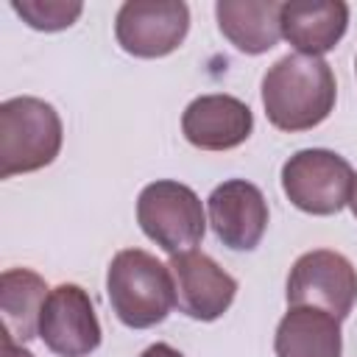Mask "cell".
Returning a JSON list of instances; mask_svg holds the SVG:
<instances>
[{"label": "cell", "instance_id": "6da1fadb", "mask_svg": "<svg viewBox=\"0 0 357 357\" xmlns=\"http://www.w3.org/2000/svg\"><path fill=\"white\" fill-rule=\"evenodd\" d=\"M337 84L321 56L287 53L262 78V106L279 131H307L321 126L335 109Z\"/></svg>", "mask_w": 357, "mask_h": 357}, {"label": "cell", "instance_id": "7a4b0ae2", "mask_svg": "<svg viewBox=\"0 0 357 357\" xmlns=\"http://www.w3.org/2000/svg\"><path fill=\"white\" fill-rule=\"evenodd\" d=\"M106 293L114 315L131 329L162 324L176 304L170 268L142 248H123L112 257Z\"/></svg>", "mask_w": 357, "mask_h": 357}, {"label": "cell", "instance_id": "3957f363", "mask_svg": "<svg viewBox=\"0 0 357 357\" xmlns=\"http://www.w3.org/2000/svg\"><path fill=\"white\" fill-rule=\"evenodd\" d=\"M59 112L42 98H8L0 103V178L47 167L61 151Z\"/></svg>", "mask_w": 357, "mask_h": 357}, {"label": "cell", "instance_id": "277c9868", "mask_svg": "<svg viewBox=\"0 0 357 357\" xmlns=\"http://www.w3.org/2000/svg\"><path fill=\"white\" fill-rule=\"evenodd\" d=\"M137 223L145 237L170 257L192 251V245H198L206 231V215L195 190L170 178L142 187L137 198Z\"/></svg>", "mask_w": 357, "mask_h": 357}, {"label": "cell", "instance_id": "5b68a950", "mask_svg": "<svg viewBox=\"0 0 357 357\" xmlns=\"http://www.w3.org/2000/svg\"><path fill=\"white\" fill-rule=\"evenodd\" d=\"M351 165L326 148L296 151L282 165V190L290 204L307 215H335L351 198Z\"/></svg>", "mask_w": 357, "mask_h": 357}, {"label": "cell", "instance_id": "8992f818", "mask_svg": "<svg viewBox=\"0 0 357 357\" xmlns=\"http://www.w3.org/2000/svg\"><path fill=\"white\" fill-rule=\"evenodd\" d=\"M287 304L315 307L343 321L357 304V268L329 248L301 254L287 273Z\"/></svg>", "mask_w": 357, "mask_h": 357}, {"label": "cell", "instance_id": "52a82bcc", "mask_svg": "<svg viewBox=\"0 0 357 357\" xmlns=\"http://www.w3.org/2000/svg\"><path fill=\"white\" fill-rule=\"evenodd\" d=\"M190 28L187 3H123L114 20L117 45L137 59H159L173 53Z\"/></svg>", "mask_w": 357, "mask_h": 357}, {"label": "cell", "instance_id": "ba28073f", "mask_svg": "<svg viewBox=\"0 0 357 357\" xmlns=\"http://www.w3.org/2000/svg\"><path fill=\"white\" fill-rule=\"evenodd\" d=\"M39 337L59 357L92 354L100 346V324L89 293L78 284L53 287L39 315Z\"/></svg>", "mask_w": 357, "mask_h": 357}, {"label": "cell", "instance_id": "9c48e42d", "mask_svg": "<svg viewBox=\"0 0 357 357\" xmlns=\"http://www.w3.org/2000/svg\"><path fill=\"white\" fill-rule=\"evenodd\" d=\"M167 268L176 287V307L187 318L215 321L231 307L237 282L204 251L192 248V251L173 254Z\"/></svg>", "mask_w": 357, "mask_h": 357}, {"label": "cell", "instance_id": "30bf717a", "mask_svg": "<svg viewBox=\"0 0 357 357\" xmlns=\"http://www.w3.org/2000/svg\"><path fill=\"white\" fill-rule=\"evenodd\" d=\"M206 209L212 231L231 251H251L265 237L268 201L262 190L245 178H229L218 184L206 198Z\"/></svg>", "mask_w": 357, "mask_h": 357}, {"label": "cell", "instance_id": "8fae6325", "mask_svg": "<svg viewBox=\"0 0 357 357\" xmlns=\"http://www.w3.org/2000/svg\"><path fill=\"white\" fill-rule=\"evenodd\" d=\"M254 114L234 95H201L181 114V134L201 151H229L251 137Z\"/></svg>", "mask_w": 357, "mask_h": 357}, {"label": "cell", "instance_id": "7c38bea8", "mask_svg": "<svg viewBox=\"0 0 357 357\" xmlns=\"http://www.w3.org/2000/svg\"><path fill=\"white\" fill-rule=\"evenodd\" d=\"M282 36L307 56L329 53L346 33L349 6L340 0H296L282 3Z\"/></svg>", "mask_w": 357, "mask_h": 357}, {"label": "cell", "instance_id": "4fadbf2b", "mask_svg": "<svg viewBox=\"0 0 357 357\" xmlns=\"http://www.w3.org/2000/svg\"><path fill=\"white\" fill-rule=\"evenodd\" d=\"M340 321L315 307H290L273 335L276 357H340Z\"/></svg>", "mask_w": 357, "mask_h": 357}, {"label": "cell", "instance_id": "5bb4252c", "mask_svg": "<svg viewBox=\"0 0 357 357\" xmlns=\"http://www.w3.org/2000/svg\"><path fill=\"white\" fill-rule=\"evenodd\" d=\"M279 14H282V3H276V0H259V3L220 0L215 6L220 33L240 53H248V56L268 53L282 39Z\"/></svg>", "mask_w": 357, "mask_h": 357}, {"label": "cell", "instance_id": "9a60e30c", "mask_svg": "<svg viewBox=\"0 0 357 357\" xmlns=\"http://www.w3.org/2000/svg\"><path fill=\"white\" fill-rule=\"evenodd\" d=\"M47 284L28 268H8L0 276V307L3 329L22 343L39 335V315L47 298Z\"/></svg>", "mask_w": 357, "mask_h": 357}, {"label": "cell", "instance_id": "2e32d148", "mask_svg": "<svg viewBox=\"0 0 357 357\" xmlns=\"http://www.w3.org/2000/svg\"><path fill=\"white\" fill-rule=\"evenodd\" d=\"M11 8L36 31H64L84 11L81 3H64V0H45V3L42 0H22V3L14 0Z\"/></svg>", "mask_w": 357, "mask_h": 357}, {"label": "cell", "instance_id": "e0dca14e", "mask_svg": "<svg viewBox=\"0 0 357 357\" xmlns=\"http://www.w3.org/2000/svg\"><path fill=\"white\" fill-rule=\"evenodd\" d=\"M0 346H3V357H33L28 349H22V346H17L14 343V337L3 329V335H0Z\"/></svg>", "mask_w": 357, "mask_h": 357}, {"label": "cell", "instance_id": "ac0fdd59", "mask_svg": "<svg viewBox=\"0 0 357 357\" xmlns=\"http://www.w3.org/2000/svg\"><path fill=\"white\" fill-rule=\"evenodd\" d=\"M139 357H184L178 349H173V346H167V343H153V346H148Z\"/></svg>", "mask_w": 357, "mask_h": 357}, {"label": "cell", "instance_id": "d6986e66", "mask_svg": "<svg viewBox=\"0 0 357 357\" xmlns=\"http://www.w3.org/2000/svg\"><path fill=\"white\" fill-rule=\"evenodd\" d=\"M349 206H351V212H354V218H357V173H354V184H351V198H349Z\"/></svg>", "mask_w": 357, "mask_h": 357}, {"label": "cell", "instance_id": "ffe728a7", "mask_svg": "<svg viewBox=\"0 0 357 357\" xmlns=\"http://www.w3.org/2000/svg\"><path fill=\"white\" fill-rule=\"evenodd\" d=\"M354 67H357V64H354Z\"/></svg>", "mask_w": 357, "mask_h": 357}]
</instances>
